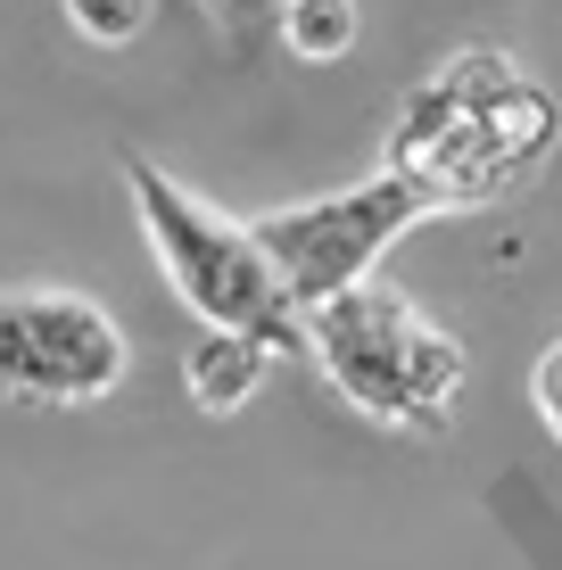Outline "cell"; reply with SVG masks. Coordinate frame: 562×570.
Instances as JSON below:
<instances>
[{"label":"cell","instance_id":"8992f818","mask_svg":"<svg viewBox=\"0 0 562 570\" xmlns=\"http://www.w3.org/2000/svg\"><path fill=\"white\" fill-rule=\"evenodd\" d=\"M265 372H274V347L240 340V331H199L190 356H183V389H190L199 414H240L265 389Z\"/></svg>","mask_w":562,"mask_h":570},{"label":"cell","instance_id":"52a82bcc","mask_svg":"<svg viewBox=\"0 0 562 570\" xmlns=\"http://www.w3.org/2000/svg\"><path fill=\"white\" fill-rule=\"evenodd\" d=\"M274 33L298 67H339L364 42V9L356 0H289V9H274Z\"/></svg>","mask_w":562,"mask_h":570},{"label":"cell","instance_id":"ba28073f","mask_svg":"<svg viewBox=\"0 0 562 570\" xmlns=\"http://www.w3.org/2000/svg\"><path fill=\"white\" fill-rule=\"evenodd\" d=\"M149 26H158L149 0H75V9H67V33H75V42H100V50L141 42Z\"/></svg>","mask_w":562,"mask_h":570},{"label":"cell","instance_id":"9c48e42d","mask_svg":"<svg viewBox=\"0 0 562 570\" xmlns=\"http://www.w3.org/2000/svg\"><path fill=\"white\" fill-rule=\"evenodd\" d=\"M530 414L546 422V439L562 446V340L546 347V356L530 364Z\"/></svg>","mask_w":562,"mask_h":570},{"label":"cell","instance_id":"6da1fadb","mask_svg":"<svg viewBox=\"0 0 562 570\" xmlns=\"http://www.w3.org/2000/svg\"><path fill=\"white\" fill-rule=\"evenodd\" d=\"M562 149V100L521 75L513 50L463 42L397 100L381 174L422 190V207H496Z\"/></svg>","mask_w":562,"mask_h":570},{"label":"cell","instance_id":"277c9868","mask_svg":"<svg viewBox=\"0 0 562 570\" xmlns=\"http://www.w3.org/2000/svg\"><path fill=\"white\" fill-rule=\"evenodd\" d=\"M422 190L397 183V174H373V183H347V190H323V199H289L274 215H248V240L265 248L282 298L298 314L347 298L356 282H373V265L390 257L405 232L422 224Z\"/></svg>","mask_w":562,"mask_h":570},{"label":"cell","instance_id":"5b68a950","mask_svg":"<svg viewBox=\"0 0 562 570\" xmlns=\"http://www.w3.org/2000/svg\"><path fill=\"white\" fill-rule=\"evenodd\" d=\"M125 323L91 289H0V405H100L125 389Z\"/></svg>","mask_w":562,"mask_h":570},{"label":"cell","instance_id":"3957f363","mask_svg":"<svg viewBox=\"0 0 562 570\" xmlns=\"http://www.w3.org/2000/svg\"><path fill=\"white\" fill-rule=\"evenodd\" d=\"M125 190H132V215H141V232H149V257H158L166 289L199 314V331H240V340L274 347V356H298L306 314L282 298L274 265L248 240L240 215L207 207L199 190H183L166 166H149V157H125Z\"/></svg>","mask_w":562,"mask_h":570},{"label":"cell","instance_id":"7a4b0ae2","mask_svg":"<svg viewBox=\"0 0 562 570\" xmlns=\"http://www.w3.org/2000/svg\"><path fill=\"white\" fill-rule=\"evenodd\" d=\"M306 356L364 422L405 430V439H438L463 405V381H472L463 340L381 273L306 314Z\"/></svg>","mask_w":562,"mask_h":570}]
</instances>
